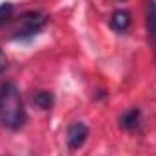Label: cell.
I'll use <instances>...</instances> for the list:
<instances>
[{"label": "cell", "mask_w": 156, "mask_h": 156, "mask_svg": "<svg viewBox=\"0 0 156 156\" xmlns=\"http://www.w3.org/2000/svg\"><path fill=\"white\" fill-rule=\"evenodd\" d=\"M120 2H122V0H120Z\"/></svg>", "instance_id": "cell-10"}, {"label": "cell", "mask_w": 156, "mask_h": 156, "mask_svg": "<svg viewBox=\"0 0 156 156\" xmlns=\"http://www.w3.org/2000/svg\"><path fill=\"white\" fill-rule=\"evenodd\" d=\"M5 67H7V58H5V55L0 51V73L5 71Z\"/></svg>", "instance_id": "cell-9"}, {"label": "cell", "mask_w": 156, "mask_h": 156, "mask_svg": "<svg viewBox=\"0 0 156 156\" xmlns=\"http://www.w3.org/2000/svg\"><path fill=\"white\" fill-rule=\"evenodd\" d=\"M87 134H89V129H87L85 123H82V122L71 123L69 129H67V145H69V149L82 147L85 138H87Z\"/></svg>", "instance_id": "cell-3"}, {"label": "cell", "mask_w": 156, "mask_h": 156, "mask_svg": "<svg viewBox=\"0 0 156 156\" xmlns=\"http://www.w3.org/2000/svg\"><path fill=\"white\" fill-rule=\"evenodd\" d=\"M33 102L42 109H49L53 105V94L47 93V91H38V93L33 94Z\"/></svg>", "instance_id": "cell-6"}, {"label": "cell", "mask_w": 156, "mask_h": 156, "mask_svg": "<svg viewBox=\"0 0 156 156\" xmlns=\"http://www.w3.org/2000/svg\"><path fill=\"white\" fill-rule=\"evenodd\" d=\"M147 29H149L151 42L156 49V2H149V7H147Z\"/></svg>", "instance_id": "cell-5"}, {"label": "cell", "mask_w": 156, "mask_h": 156, "mask_svg": "<svg viewBox=\"0 0 156 156\" xmlns=\"http://www.w3.org/2000/svg\"><path fill=\"white\" fill-rule=\"evenodd\" d=\"M47 22V15L40 13V11H27L22 13L16 20H13L9 24V33L13 40H22L29 38L33 35H37L40 29L45 26Z\"/></svg>", "instance_id": "cell-2"}, {"label": "cell", "mask_w": 156, "mask_h": 156, "mask_svg": "<svg viewBox=\"0 0 156 156\" xmlns=\"http://www.w3.org/2000/svg\"><path fill=\"white\" fill-rule=\"evenodd\" d=\"M131 26V15L125 9H118L116 13H113L111 16V27L118 33H125Z\"/></svg>", "instance_id": "cell-4"}, {"label": "cell", "mask_w": 156, "mask_h": 156, "mask_svg": "<svg viewBox=\"0 0 156 156\" xmlns=\"http://www.w3.org/2000/svg\"><path fill=\"white\" fill-rule=\"evenodd\" d=\"M138 116H140V113L136 109H133V111L125 113L123 116L120 118V125L125 127V129H134L138 125Z\"/></svg>", "instance_id": "cell-7"}, {"label": "cell", "mask_w": 156, "mask_h": 156, "mask_svg": "<svg viewBox=\"0 0 156 156\" xmlns=\"http://www.w3.org/2000/svg\"><path fill=\"white\" fill-rule=\"evenodd\" d=\"M11 13H13V4L11 2H2L0 4V26L9 20Z\"/></svg>", "instance_id": "cell-8"}, {"label": "cell", "mask_w": 156, "mask_h": 156, "mask_svg": "<svg viewBox=\"0 0 156 156\" xmlns=\"http://www.w3.org/2000/svg\"><path fill=\"white\" fill-rule=\"evenodd\" d=\"M26 122V107L20 91L7 82L0 87V123L7 129H20Z\"/></svg>", "instance_id": "cell-1"}]
</instances>
